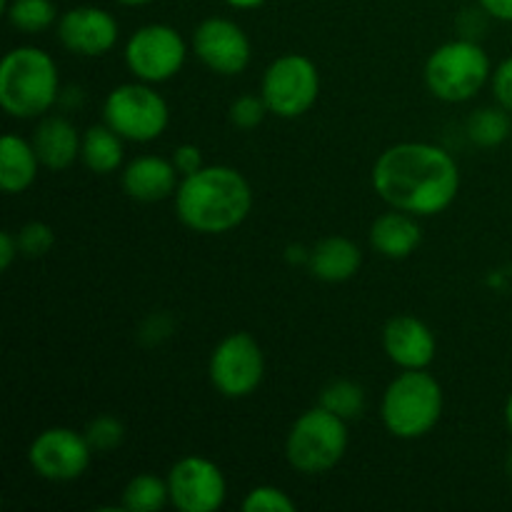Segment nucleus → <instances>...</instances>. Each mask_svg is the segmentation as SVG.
<instances>
[{
    "instance_id": "1",
    "label": "nucleus",
    "mask_w": 512,
    "mask_h": 512,
    "mask_svg": "<svg viewBox=\"0 0 512 512\" xmlns=\"http://www.w3.org/2000/svg\"><path fill=\"white\" fill-rule=\"evenodd\" d=\"M373 190L395 210L430 218L455 203L460 193V168L453 155L433 143H395L373 165Z\"/></svg>"
},
{
    "instance_id": "2",
    "label": "nucleus",
    "mask_w": 512,
    "mask_h": 512,
    "mask_svg": "<svg viewBox=\"0 0 512 512\" xmlns=\"http://www.w3.org/2000/svg\"><path fill=\"white\" fill-rule=\"evenodd\" d=\"M173 200L185 228L200 235H223L248 220L253 188L230 165H203L198 173L180 178Z\"/></svg>"
},
{
    "instance_id": "3",
    "label": "nucleus",
    "mask_w": 512,
    "mask_h": 512,
    "mask_svg": "<svg viewBox=\"0 0 512 512\" xmlns=\"http://www.w3.org/2000/svg\"><path fill=\"white\" fill-rule=\"evenodd\" d=\"M60 95V73L53 55L35 45L8 50L0 63V108L18 120L43 118Z\"/></svg>"
},
{
    "instance_id": "4",
    "label": "nucleus",
    "mask_w": 512,
    "mask_h": 512,
    "mask_svg": "<svg viewBox=\"0 0 512 512\" xmlns=\"http://www.w3.org/2000/svg\"><path fill=\"white\" fill-rule=\"evenodd\" d=\"M443 385L425 370H403L388 383L380 418L393 438L418 440L443 418Z\"/></svg>"
},
{
    "instance_id": "5",
    "label": "nucleus",
    "mask_w": 512,
    "mask_h": 512,
    "mask_svg": "<svg viewBox=\"0 0 512 512\" xmlns=\"http://www.w3.org/2000/svg\"><path fill=\"white\" fill-rule=\"evenodd\" d=\"M348 450V420L323 405L305 410L290 425L285 438V458L303 475L330 473Z\"/></svg>"
},
{
    "instance_id": "6",
    "label": "nucleus",
    "mask_w": 512,
    "mask_h": 512,
    "mask_svg": "<svg viewBox=\"0 0 512 512\" xmlns=\"http://www.w3.org/2000/svg\"><path fill=\"white\" fill-rule=\"evenodd\" d=\"M490 75L488 53L468 38L438 45L425 63V85L443 103H468L490 83Z\"/></svg>"
},
{
    "instance_id": "7",
    "label": "nucleus",
    "mask_w": 512,
    "mask_h": 512,
    "mask_svg": "<svg viewBox=\"0 0 512 512\" xmlns=\"http://www.w3.org/2000/svg\"><path fill=\"white\" fill-rule=\"evenodd\" d=\"M103 123L125 143H153L168 130L170 108L153 85L135 80L110 90L103 103Z\"/></svg>"
},
{
    "instance_id": "8",
    "label": "nucleus",
    "mask_w": 512,
    "mask_h": 512,
    "mask_svg": "<svg viewBox=\"0 0 512 512\" xmlns=\"http://www.w3.org/2000/svg\"><path fill=\"white\" fill-rule=\"evenodd\" d=\"M260 95H263L270 115H275V118H300L318 103V65L303 53L278 55L265 68L263 80H260Z\"/></svg>"
},
{
    "instance_id": "9",
    "label": "nucleus",
    "mask_w": 512,
    "mask_h": 512,
    "mask_svg": "<svg viewBox=\"0 0 512 512\" xmlns=\"http://www.w3.org/2000/svg\"><path fill=\"white\" fill-rule=\"evenodd\" d=\"M123 55L135 80L158 85L168 83L183 70L188 43L173 25L148 23L130 33Z\"/></svg>"
},
{
    "instance_id": "10",
    "label": "nucleus",
    "mask_w": 512,
    "mask_h": 512,
    "mask_svg": "<svg viewBox=\"0 0 512 512\" xmlns=\"http://www.w3.org/2000/svg\"><path fill=\"white\" fill-rule=\"evenodd\" d=\"M208 375L223 398H250L265 378L263 348L250 333L225 335L210 355Z\"/></svg>"
},
{
    "instance_id": "11",
    "label": "nucleus",
    "mask_w": 512,
    "mask_h": 512,
    "mask_svg": "<svg viewBox=\"0 0 512 512\" xmlns=\"http://www.w3.org/2000/svg\"><path fill=\"white\" fill-rule=\"evenodd\" d=\"M93 448L85 433L73 428H45L28 448V463L38 478L48 483H73L88 470Z\"/></svg>"
},
{
    "instance_id": "12",
    "label": "nucleus",
    "mask_w": 512,
    "mask_h": 512,
    "mask_svg": "<svg viewBox=\"0 0 512 512\" xmlns=\"http://www.w3.org/2000/svg\"><path fill=\"white\" fill-rule=\"evenodd\" d=\"M170 505L180 512H215L228 498V480L218 463L203 455H185L168 473Z\"/></svg>"
},
{
    "instance_id": "13",
    "label": "nucleus",
    "mask_w": 512,
    "mask_h": 512,
    "mask_svg": "<svg viewBox=\"0 0 512 512\" xmlns=\"http://www.w3.org/2000/svg\"><path fill=\"white\" fill-rule=\"evenodd\" d=\"M193 53L200 63L213 73L233 78L240 75L250 65L253 58V45L248 33L230 18H205L193 30Z\"/></svg>"
},
{
    "instance_id": "14",
    "label": "nucleus",
    "mask_w": 512,
    "mask_h": 512,
    "mask_svg": "<svg viewBox=\"0 0 512 512\" xmlns=\"http://www.w3.org/2000/svg\"><path fill=\"white\" fill-rule=\"evenodd\" d=\"M58 40L68 53L100 58L118 45L120 25L113 13L98 5H75L58 18Z\"/></svg>"
},
{
    "instance_id": "15",
    "label": "nucleus",
    "mask_w": 512,
    "mask_h": 512,
    "mask_svg": "<svg viewBox=\"0 0 512 512\" xmlns=\"http://www.w3.org/2000/svg\"><path fill=\"white\" fill-rule=\"evenodd\" d=\"M383 350L400 370H425L435 360L438 340L428 323L415 315L400 313L385 323Z\"/></svg>"
},
{
    "instance_id": "16",
    "label": "nucleus",
    "mask_w": 512,
    "mask_h": 512,
    "mask_svg": "<svg viewBox=\"0 0 512 512\" xmlns=\"http://www.w3.org/2000/svg\"><path fill=\"white\" fill-rule=\"evenodd\" d=\"M120 183L128 198L138 203H160L175 198L180 185V173L173 160L160 155H138L123 168Z\"/></svg>"
},
{
    "instance_id": "17",
    "label": "nucleus",
    "mask_w": 512,
    "mask_h": 512,
    "mask_svg": "<svg viewBox=\"0 0 512 512\" xmlns=\"http://www.w3.org/2000/svg\"><path fill=\"white\" fill-rule=\"evenodd\" d=\"M35 153H38L40 163L48 170H65L80 158L83 150V135L78 133L73 123L63 115H45L33 130Z\"/></svg>"
},
{
    "instance_id": "18",
    "label": "nucleus",
    "mask_w": 512,
    "mask_h": 512,
    "mask_svg": "<svg viewBox=\"0 0 512 512\" xmlns=\"http://www.w3.org/2000/svg\"><path fill=\"white\" fill-rule=\"evenodd\" d=\"M423 243V228L418 223V215H410L405 210H390L378 215L370 225V245L375 253L388 260H405L415 253Z\"/></svg>"
},
{
    "instance_id": "19",
    "label": "nucleus",
    "mask_w": 512,
    "mask_h": 512,
    "mask_svg": "<svg viewBox=\"0 0 512 512\" xmlns=\"http://www.w3.org/2000/svg\"><path fill=\"white\" fill-rule=\"evenodd\" d=\"M308 253L310 273L323 283H345V280L355 278V273L363 265V253H360L358 243L345 238V235L323 238Z\"/></svg>"
},
{
    "instance_id": "20",
    "label": "nucleus",
    "mask_w": 512,
    "mask_h": 512,
    "mask_svg": "<svg viewBox=\"0 0 512 512\" xmlns=\"http://www.w3.org/2000/svg\"><path fill=\"white\" fill-rule=\"evenodd\" d=\"M40 158L33 143L15 133H5L0 140V188L5 195H20L35 183Z\"/></svg>"
},
{
    "instance_id": "21",
    "label": "nucleus",
    "mask_w": 512,
    "mask_h": 512,
    "mask_svg": "<svg viewBox=\"0 0 512 512\" xmlns=\"http://www.w3.org/2000/svg\"><path fill=\"white\" fill-rule=\"evenodd\" d=\"M80 160L95 175H110L120 170L125 160V140L108 123L90 125L83 133Z\"/></svg>"
},
{
    "instance_id": "22",
    "label": "nucleus",
    "mask_w": 512,
    "mask_h": 512,
    "mask_svg": "<svg viewBox=\"0 0 512 512\" xmlns=\"http://www.w3.org/2000/svg\"><path fill=\"white\" fill-rule=\"evenodd\" d=\"M465 133H468L470 143L478 145V148H498V145H503L505 140L512 138L510 113L505 108H500V105L475 110L468 118Z\"/></svg>"
},
{
    "instance_id": "23",
    "label": "nucleus",
    "mask_w": 512,
    "mask_h": 512,
    "mask_svg": "<svg viewBox=\"0 0 512 512\" xmlns=\"http://www.w3.org/2000/svg\"><path fill=\"white\" fill-rule=\"evenodd\" d=\"M170 503L168 480L153 473H138L123 490V508L130 512H158Z\"/></svg>"
},
{
    "instance_id": "24",
    "label": "nucleus",
    "mask_w": 512,
    "mask_h": 512,
    "mask_svg": "<svg viewBox=\"0 0 512 512\" xmlns=\"http://www.w3.org/2000/svg\"><path fill=\"white\" fill-rule=\"evenodd\" d=\"M5 15L20 33H43L50 25H58V8L53 0H5Z\"/></svg>"
},
{
    "instance_id": "25",
    "label": "nucleus",
    "mask_w": 512,
    "mask_h": 512,
    "mask_svg": "<svg viewBox=\"0 0 512 512\" xmlns=\"http://www.w3.org/2000/svg\"><path fill=\"white\" fill-rule=\"evenodd\" d=\"M320 405L328 408L330 413L340 415L343 420H353L363 415L365 393L353 380H333L320 393Z\"/></svg>"
},
{
    "instance_id": "26",
    "label": "nucleus",
    "mask_w": 512,
    "mask_h": 512,
    "mask_svg": "<svg viewBox=\"0 0 512 512\" xmlns=\"http://www.w3.org/2000/svg\"><path fill=\"white\" fill-rule=\"evenodd\" d=\"M83 433L93 453H113L118 445H123L125 425L115 415H98V418L90 420Z\"/></svg>"
},
{
    "instance_id": "27",
    "label": "nucleus",
    "mask_w": 512,
    "mask_h": 512,
    "mask_svg": "<svg viewBox=\"0 0 512 512\" xmlns=\"http://www.w3.org/2000/svg\"><path fill=\"white\" fill-rule=\"evenodd\" d=\"M295 500L278 485H258L243 498L245 512H295Z\"/></svg>"
},
{
    "instance_id": "28",
    "label": "nucleus",
    "mask_w": 512,
    "mask_h": 512,
    "mask_svg": "<svg viewBox=\"0 0 512 512\" xmlns=\"http://www.w3.org/2000/svg\"><path fill=\"white\" fill-rule=\"evenodd\" d=\"M270 115L268 105H265L263 95H253V93H245L238 95V98L230 103L228 110V118L230 123L235 125L238 130H255L265 118Z\"/></svg>"
},
{
    "instance_id": "29",
    "label": "nucleus",
    "mask_w": 512,
    "mask_h": 512,
    "mask_svg": "<svg viewBox=\"0 0 512 512\" xmlns=\"http://www.w3.org/2000/svg\"><path fill=\"white\" fill-rule=\"evenodd\" d=\"M15 235H18L20 255H23V258H30V260L43 258V255H48L55 245L53 228L45 223H40V220L25 223Z\"/></svg>"
},
{
    "instance_id": "30",
    "label": "nucleus",
    "mask_w": 512,
    "mask_h": 512,
    "mask_svg": "<svg viewBox=\"0 0 512 512\" xmlns=\"http://www.w3.org/2000/svg\"><path fill=\"white\" fill-rule=\"evenodd\" d=\"M490 88H493V98L500 108L512 113V55L505 58L498 68H493L490 75Z\"/></svg>"
},
{
    "instance_id": "31",
    "label": "nucleus",
    "mask_w": 512,
    "mask_h": 512,
    "mask_svg": "<svg viewBox=\"0 0 512 512\" xmlns=\"http://www.w3.org/2000/svg\"><path fill=\"white\" fill-rule=\"evenodd\" d=\"M170 160H173V165L178 168L180 178H185V175L190 173H198V170L205 165L203 150L193 143L178 145V148L173 150V155H170Z\"/></svg>"
},
{
    "instance_id": "32",
    "label": "nucleus",
    "mask_w": 512,
    "mask_h": 512,
    "mask_svg": "<svg viewBox=\"0 0 512 512\" xmlns=\"http://www.w3.org/2000/svg\"><path fill=\"white\" fill-rule=\"evenodd\" d=\"M18 255H20L18 235L10 233V230H3V233H0V270H8Z\"/></svg>"
},
{
    "instance_id": "33",
    "label": "nucleus",
    "mask_w": 512,
    "mask_h": 512,
    "mask_svg": "<svg viewBox=\"0 0 512 512\" xmlns=\"http://www.w3.org/2000/svg\"><path fill=\"white\" fill-rule=\"evenodd\" d=\"M485 15L503 23H512V0H478Z\"/></svg>"
},
{
    "instance_id": "34",
    "label": "nucleus",
    "mask_w": 512,
    "mask_h": 512,
    "mask_svg": "<svg viewBox=\"0 0 512 512\" xmlns=\"http://www.w3.org/2000/svg\"><path fill=\"white\" fill-rule=\"evenodd\" d=\"M225 5H230V8L235 10H255L260 8V5H265L268 0H223Z\"/></svg>"
},
{
    "instance_id": "35",
    "label": "nucleus",
    "mask_w": 512,
    "mask_h": 512,
    "mask_svg": "<svg viewBox=\"0 0 512 512\" xmlns=\"http://www.w3.org/2000/svg\"><path fill=\"white\" fill-rule=\"evenodd\" d=\"M115 3L128 5V8H140V5H150V3H155V0H115Z\"/></svg>"
},
{
    "instance_id": "36",
    "label": "nucleus",
    "mask_w": 512,
    "mask_h": 512,
    "mask_svg": "<svg viewBox=\"0 0 512 512\" xmlns=\"http://www.w3.org/2000/svg\"><path fill=\"white\" fill-rule=\"evenodd\" d=\"M505 425H508V430L512 433V393H510L508 403H505Z\"/></svg>"
},
{
    "instance_id": "37",
    "label": "nucleus",
    "mask_w": 512,
    "mask_h": 512,
    "mask_svg": "<svg viewBox=\"0 0 512 512\" xmlns=\"http://www.w3.org/2000/svg\"><path fill=\"white\" fill-rule=\"evenodd\" d=\"M505 465H508V473H510V478H512V450L508 453V463H505Z\"/></svg>"
},
{
    "instance_id": "38",
    "label": "nucleus",
    "mask_w": 512,
    "mask_h": 512,
    "mask_svg": "<svg viewBox=\"0 0 512 512\" xmlns=\"http://www.w3.org/2000/svg\"><path fill=\"white\" fill-rule=\"evenodd\" d=\"M3 3H5V0H3Z\"/></svg>"
}]
</instances>
